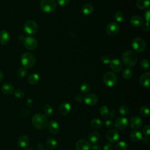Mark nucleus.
I'll return each instance as SVG.
<instances>
[{
  "label": "nucleus",
  "mask_w": 150,
  "mask_h": 150,
  "mask_svg": "<svg viewBox=\"0 0 150 150\" xmlns=\"http://www.w3.org/2000/svg\"><path fill=\"white\" fill-rule=\"evenodd\" d=\"M48 119L47 117L41 113L35 114L32 118V123L33 127L39 129H43L48 125Z\"/></svg>",
  "instance_id": "nucleus-1"
},
{
  "label": "nucleus",
  "mask_w": 150,
  "mask_h": 150,
  "mask_svg": "<svg viewBox=\"0 0 150 150\" xmlns=\"http://www.w3.org/2000/svg\"><path fill=\"white\" fill-rule=\"evenodd\" d=\"M121 60L122 63L127 67H131L137 62L138 57L135 52L131 50H127L122 54Z\"/></svg>",
  "instance_id": "nucleus-2"
},
{
  "label": "nucleus",
  "mask_w": 150,
  "mask_h": 150,
  "mask_svg": "<svg viewBox=\"0 0 150 150\" xmlns=\"http://www.w3.org/2000/svg\"><path fill=\"white\" fill-rule=\"evenodd\" d=\"M21 61L23 67L26 69H30L35 65V57L29 52L24 53L21 58Z\"/></svg>",
  "instance_id": "nucleus-3"
},
{
  "label": "nucleus",
  "mask_w": 150,
  "mask_h": 150,
  "mask_svg": "<svg viewBox=\"0 0 150 150\" xmlns=\"http://www.w3.org/2000/svg\"><path fill=\"white\" fill-rule=\"evenodd\" d=\"M41 9L45 13H50L54 11L56 8L55 0H42L40 3Z\"/></svg>",
  "instance_id": "nucleus-4"
},
{
  "label": "nucleus",
  "mask_w": 150,
  "mask_h": 150,
  "mask_svg": "<svg viewBox=\"0 0 150 150\" xmlns=\"http://www.w3.org/2000/svg\"><path fill=\"white\" fill-rule=\"evenodd\" d=\"M103 79L104 83L110 87L114 86L117 84L118 80L117 75L112 71H108L105 73Z\"/></svg>",
  "instance_id": "nucleus-5"
},
{
  "label": "nucleus",
  "mask_w": 150,
  "mask_h": 150,
  "mask_svg": "<svg viewBox=\"0 0 150 150\" xmlns=\"http://www.w3.org/2000/svg\"><path fill=\"white\" fill-rule=\"evenodd\" d=\"M23 29L28 34L33 35L38 32L39 27L38 23L35 21L29 20L25 23Z\"/></svg>",
  "instance_id": "nucleus-6"
},
{
  "label": "nucleus",
  "mask_w": 150,
  "mask_h": 150,
  "mask_svg": "<svg viewBox=\"0 0 150 150\" xmlns=\"http://www.w3.org/2000/svg\"><path fill=\"white\" fill-rule=\"evenodd\" d=\"M23 45L28 50H35L38 45L37 40L33 36H28L23 40Z\"/></svg>",
  "instance_id": "nucleus-7"
},
{
  "label": "nucleus",
  "mask_w": 150,
  "mask_h": 150,
  "mask_svg": "<svg viewBox=\"0 0 150 150\" xmlns=\"http://www.w3.org/2000/svg\"><path fill=\"white\" fill-rule=\"evenodd\" d=\"M132 48L138 52H143L146 48V42L141 38H135L132 42Z\"/></svg>",
  "instance_id": "nucleus-8"
},
{
  "label": "nucleus",
  "mask_w": 150,
  "mask_h": 150,
  "mask_svg": "<svg viewBox=\"0 0 150 150\" xmlns=\"http://www.w3.org/2000/svg\"><path fill=\"white\" fill-rule=\"evenodd\" d=\"M106 137L110 143H115L120 137L119 132L114 129H110L106 134Z\"/></svg>",
  "instance_id": "nucleus-9"
},
{
  "label": "nucleus",
  "mask_w": 150,
  "mask_h": 150,
  "mask_svg": "<svg viewBox=\"0 0 150 150\" xmlns=\"http://www.w3.org/2000/svg\"><path fill=\"white\" fill-rule=\"evenodd\" d=\"M128 125V120L125 117H119L118 118L115 122H114V127L120 130H122L125 129L127 127Z\"/></svg>",
  "instance_id": "nucleus-10"
},
{
  "label": "nucleus",
  "mask_w": 150,
  "mask_h": 150,
  "mask_svg": "<svg viewBox=\"0 0 150 150\" xmlns=\"http://www.w3.org/2000/svg\"><path fill=\"white\" fill-rule=\"evenodd\" d=\"M83 100L87 105L92 106L97 103L98 97L94 94H87L84 97H83Z\"/></svg>",
  "instance_id": "nucleus-11"
},
{
  "label": "nucleus",
  "mask_w": 150,
  "mask_h": 150,
  "mask_svg": "<svg viewBox=\"0 0 150 150\" xmlns=\"http://www.w3.org/2000/svg\"><path fill=\"white\" fill-rule=\"evenodd\" d=\"M109 64L111 70L115 73L120 72L122 69V62L118 59H113L112 60H111Z\"/></svg>",
  "instance_id": "nucleus-12"
},
{
  "label": "nucleus",
  "mask_w": 150,
  "mask_h": 150,
  "mask_svg": "<svg viewBox=\"0 0 150 150\" xmlns=\"http://www.w3.org/2000/svg\"><path fill=\"white\" fill-rule=\"evenodd\" d=\"M120 30V26L116 22H111L106 27L107 32L110 35L117 34Z\"/></svg>",
  "instance_id": "nucleus-13"
},
{
  "label": "nucleus",
  "mask_w": 150,
  "mask_h": 150,
  "mask_svg": "<svg viewBox=\"0 0 150 150\" xmlns=\"http://www.w3.org/2000/svg\"><path fill=\"white\" fill-rule=\"evenodd\" d=\"M142 120L138 116L133 117L129 121V126L132 129H137L142 125Z\"/></svg>",
  "instance_id": "nucleus-14"
},
{
  "label": "nucleus",
  "mask_w": 150,
  "mask_h": 150,
  "mask_svg": "<svg viewBox=\"0 0 150 150\" xmlns=\"http://www.w3.org/2000/svg\"><path fill=\"white\" fill-rule=\"evenodd\" d=\"M76 148L77 150H90L91 145L88 141L85 139H80L76 142Z\"/></svg>",
  "instance_id": "nucleus-15"
},
{
  "label": "nucleus",
  "mask_w": 150,
  "mask_h": 150,
  "mask_svg": "<svg viewBox=\"0 0 150 150\" xmlns=\"http://www.w3.org/2000/svg\"><path fill=\"white\" fill-rule=\"evenodd\" d=\"M140 84L146 88H148L150 86V73L146 72L142 74L139 78Z\"/></svg>",
  "instance_id": "nucleus-16"
},
{
  "label": "nucleus",
  "mask_w": 150,
  "mask_h": 150,
  "mask_svg": "<svg viewBox=\"0 0 150 150\" xmlns=\"http://www.w3.org/2000/svg\"><path fill=\"white\" fill-rule=\"evenodd\" d=\"M59 110L62 115H66L69 114L71 111V105L69 103L64 102L60 105Z\"/></svg>",
  "instance_id": "nucleus-17"
},
{
  "label": "nucleus",
  "mask_w": 150,
  "mask_h": 150,
  "mask_svg": "<svg viewBox=\"0 0 150 150\" xmlns=\"http://www.w3.org/2000/svg\"><path fill=\"white\" fill-rule=\"evenodd\" d=\"M48 128L50 132L53 134L58 133L60 127L58 122L55 120H51L48 122Z\"/></svg>",
  "instance_id": "nucleus-18"
},
{
  "label": "nucleus",
  "mask_w": 150,
  "mask_h": 150,
  "mask_svg": "<svg viewBox=\"0 0 150 150\" xmlns=\"http://www.w3.org/2000/svg\"><path fill=\"white\" fill-rule=\"evenodd\" d=\"M10 35L8 32L5 30L0 31V43L1 45H5L8 43L10 40Z\"/></svg>",
  "instance_id": "nucleus-19"
},
{
  "label": "nucleus",
  "mask_w": 150,
  "mask_h": 150,
  "mask_svg": "<svg viewBox=\"0 0 150 150\" xmlns=\"http://www.w3.org/2000/svg\"><path fill=\"white\" fill-rule=\"evenodd\" d=\"M2 93L6 95H11L14 91V87L10 83H5L2 84L1 87Z\"/></svg>",
  "instance_id": "nucleus-20"
},
{
  "label": "nucleus",
  "mask_w": 150,
  "mask_h": 150,
  "mask_svg": "<svg viewBox=\"0 0 150 150\" xmlns=\"http://www.w3.org/2000/svg\"><path fill=\"white\" fill-rule=\"evenodd\" d=\"M130 23L134 27H139L142 25L143 19L138 15H134L130 19Z\"/></svg>",
  "instance_id": "nucleus-21"
},
{
  "label": "nucleus",
  "mask_w": 150,
  "mask_h": 150,
  "mask_svg": "<svg viewBox=\"0 0 150 150\" xmlns=\"http://www.w3.org/2000/svg\"><path fill=\"white\" fill-rule=\"evenodd\" d=\"M29 144V138L26 135H23L19 137L18 141V145L20 148H26Z\"/></svg>",
  "instance_id": "nucleus-22"
},
{
  "label": "nucleus",
  "mask_w": 150,
  "mask_h": 150,
  "mask_svg": "<svg viewBox=\"0 0 150 150\" xmlns=\"http://www.w3.org/2000/svg\"><path fill=\"white\" fill-rule=\"evenodd\" d=\"M142 134L139 130H134L129 134V138L133 142H138L141 140Z\"/></svg>",
  "instance_id": "nucleus-23"
},
{
  "label": "nucleus",
  "mask_w": 150,
  "mask_h": 150,
  "mask_svg": "<svg viewBox=\"0 0 150 150\" xmlns=\"http://www.w3.org/2000/svg\"><path fill=\"white\" fill-rule=\"evenodd\" d=\"M100 139V134L97 131H92L88 136V139L91 144H96Z\"/></svg>",
  "instance_id": "nucleus-24"
},
{
  "label": "nucleus",
  "mask_w": 150,
  "mask_h": 150,
  "mask_svg": "<svg viewBox=\"0 0 150 150\" xmlns=\"http://www.w3.org/2000/svg\"><path fill=\"white\" fill-rule=\"evenodd\" d=\"M150 0H137L136 5L139 9H145L149 7Z\"/></svg>",
  "instance_id": "nucleus-25"
},
{
  "label": "nucleus",
  "mask_w": 150,
  "mask_h": 150,
  "mask_svg": "<svg viewBox=\"0 0 150 150\" xmlns=\"http://www.w3.org/2000/svg\"><path fill=\"white\" fill-rule=\"evenodd\" d=\"M81 11L83 14L86 15H89L93 12L94 8L91 4H86L83 6Z\"/></svg>",
  "instance_id": "nucleus-26"
},
{
  "label": "nucleus",
  "mask_w": 150,
  "mask_h": 150,
  "mask_svg": "<svg viewBox=\"0 0 150 150\" xmlns=\"http://www.w3.org/2000/svg\"><path fill=\"white\" fill-rule=\"evenodd\" d=\"M28 83L31 85H35L39 81V76L37 73H32L31 74L28 79Z\"/></svg>",
  "instance_id": "nucleus-27"
},
{
  "label": "nucleus",
  "mask_w": 150,
  "mask_h": 150,
  "mask_svg": "<svg viewBox=\"0 0 150 150\" xmlns=\"http://www.w3.org/2000/svg\"><path fill=\"white\" fill-rule=\"evenodd\" d=\"M90 125L91 126L96 129L100 128L103 125V122L102 121L97 118H93L90 121Z\"/></svg>",
  "instance_id": "nucleus-28"
},
{
  "label": "nucleus",
  "mask_w": 150,
  "mask_h": 150,
  "mask_svg": "<svg viewBox=\"0 0 150 150\" xmlns=\"http://www.w3.org/2000/svg\"><path fill=\"white\" fill-rule=\"evenodd\" d=\"M57 142L56 140L52 138H50L47 139L46 142V146L50 149H55L57 147Z\"/></svg>",
  "instance_id": "nucleus-29"
},
{
  "label": "nucleus",
  "mask_w": 150,
  "mask_h": 150,
  "mask_svg": "<svg viewBox=\"0 0 150 150\" xmlns=\"http://www.w3.org/2000/svg\"><path fill=\"white\" fill-rule=\"evenodd\" d=\"M122 75L125 79H129L132 76V70L130 67H126L123 70Z\"/></svg>",
  "instance_id": "nucleus-30"
},
{
  "label": "nucleus",
  "mask_w": 150,
  "mask_h": 150,
  "mask_svg": "<svg viewBox=\"0 0 150 150\" xmlns=\"http://www.w3.org/2000/svg\"><path fill=\"white\" fill-rule=\"evenodd\" d=\"M139 112L144 117H148L150 115V111L148 107L144 105L139 108Z\"/></svg>",
  "instance_id": "nucleus-31"
},
{
  "label": "nucleus",
  "mask_w": 150,
  "mask_h": 150,
  "mask_svg": "<svg viewBox=\"0 0 150 150\" xmlns=\"http://www.w3.org/2000/svg\"><path fill=\"white\" fill-rule=\"evenodd\" d=\"M115 149L116 150H127L128 145L125 142L121 141L115 144Z\"/></svg>",
  "instance_id": "nucleus-32"
},
{
  "label": "nucleus",
  "mask_w": 150,
  "mask_h": 150,
  "mask_svg": "<svg viewBox=\"0 0 150 150\" xmlns=\"http://www.w3.org/2000/svg\"><path fill=\"white\" fill-rule=\"evenodd\" d=\"M80 92L83 94H87L90 90V86L87 83H83L80 87Z\"/></svg>",
  "instance_id": "nucleus-33"
},
{
  "label": "nucleus",
  "mask_w": 150,
  "mask_h": 150,
  "mask_svg": "<svg viewBox=\"0 0 150 150\" xmlns=\"http://www.w3.org/2000/svg\"><path fill=\"white\" fill-rule=\"evenodd\" d=\"M53 108L49 104H46L43 107V112L46 116H50L53 113Z\"/></svg>",
  "instance_id": "nucleus-34"
},
{
  "label": "nucleus",
  "mask_w": 150,
  "mask_h": 150,
  "mask_svg": "<svg viewBox=\"0 0 150 150\" xmlns=\"http://www.w3.org/2000/svg\"><path fill=\"white\" fill-rule=\"evenodd\" d=\"M141 67L145 70H148L149 69V62L146 59H143L140 62Z\"/></svg>",
  "instance_id": "nucleus-35"
},
{
  "label": "nucleus",
  "mask_w": 150,
  "mask_h": 150,
  "mask_svg": "<svg viewBox=\"0 0 150 150\" xmlns=\"http://www.w3.org/2000/svg\"><path fill=\"white\" fill-rule=\"evenodd\" d=\"M114 18L115 20L116 21H117L118 22H121L124 21V15L123 14V13H122L120 11H118L116 12L115 15H114Z\"/></svg>",
  "instance_id": "nucleus-36"
},
{
  "label": "nucleus",
  "mask_w": 150,
  "mask_h": 150,
  "mask_svg": "<svg viewBox=\"0 0 150 150\" xmlns=\"http://www.w3.org/2000/svg\"><path fill=\"white\" fill-rule=\"evenodd\" d=\"M27 73H28L27 69L25 67H21L18 70L17 72V76L19 78H24L27 75Z\"/></svg>",
  "instance_id": "nucleus-37"
},
{
  "label": "nucleus",
  "mask_w": 150,
  "mask_h": 150,
  "mask_svg": "<svg viewBox=\"0 0 150 150\" xmlns=\"http://www.w3.org/2000/svg\"><path fill=\"white\" fill-rule=\"evenodd\" d=\"M118 110H119V112H120V114H121L122 115H127L128 114V112H129L128 108L125 105H120L119 107Z\"/></svg>",
  "instance_id": "nucleus-38"
},
{
  "label": "nucleus",
  "mask_w": 150,
  "mask_h": 150,
  "mask_svg": "<svg viewBox=\"0 0 150 150\" xmlns=\"http://www.w3.org/2000/svg\"><path fill=\"white\" fill-rule=\"evenodd\" d=\"M98 111H100V113L101 114V115L103 117H105V116L107 115V114H108V112L109 111V110L108 109L107 107H106V106H102V107L99 108Z\"/></svg>",
  "instance_id": "nucleus-39"
},
{
  "label": "nucleus",
  "mask_w": 150,
  "mask_h": 150,
  "mask_svg": "<svg viewBox=\"0 0 150 150\" xmlns=\"http://www.w3.org/2000/svg\"><path fill=\"white\" fill-rule=\"evenodd\" d=\"M13 92H14V95L16 98H22L24 97L25 93H24L23 91L21 89H17V90H15Z\"/></svg>",
  "instance_id": "nucleus-40"
},
{
  "label": "nucleus",
  "mask_w": 150,
  "mask_h": 150,
  "mask_svg": "<svg viewBox=\"0 0 150 150\" xmlns=\"http://www.w3.org/2000/svg\"><path fill=\"white\" fill-rule=\"evenodd\" d=\"M101 61L103 63L107 64H109L110 63L111 59H110V57L109 56L105 54L101 57Z\"/></svg>",
  "instance_id": "nucleus-41"
},
{
  "label": "nucleus",
  "mask_w": 150,
  "mask_h": 150,
  "mask_svg": "<svg viewBox=\"0 0 150 150\" xmlns=\"http://www.w3.org/2000/svg\"><path fill=\"white\" fill-rule=\"evenodd\" d=\"M142 133L144 135L148 137L150 134V127L149 125H146L142 128Z\"/></svg>",
  "instance_id": "nucleus-42"
},
{
  "label": "nucleus",
  "mask_w": 150,
  "mask_h": 150,
  "mask_svg": "<svg viewBox=\"0 0 150 150\" xmlns=\"http://www.w3.org/2000/svg\"><path fill=\"white\" fill-rule=\"evenodd\" d=\"M104 125L108 128H112L114 125V123L112 121H111L110 120H108L105 121Z\"/></svg>",
  "instance_id": "nucleus-43"
},
{
  "label": "nucleus",
  "mask_w": 150,
  "mask_h": 150,
  "mask_svg": "<svg viewBox=\"0 0 150 150\" xmlns=\"http://www.w3.org/2000/svg\"><path fill=\"white\" fill-rule=\"evenodd\" d=\"M70 0H57L58 4L62 7L67 6L69 3Z\"/></svg>",
  "instance_id": "nucleus-44"
},
{
  "label": "nucleus",
  "mask_w": 150,
  "mask_h": 150,
  "mask_svg": "<svg viewBox=\"0 0 150 150\" xmlns=\"http://www.w3.org/2000/svg\"><path fill=\"white\" fill-rule=\"evenodd\" d=\"M103 149H104V150H112L113 146H112L111 143L107 142V143L105 144V145H104Z\"/></svg>",
  "instance_id": "nucleus-45"
},
{
  "label": "nucleus",
  "mask_w": 150,
  "mask_h": 150,
  "mask_svg": "<svg viewBox=\"0 0 150 150\" xmlns=\"http://www.w3.org/2000/svg\"><path fill=\"white\" fill-rule=\"evenodd\" d=\"M115 115V112L114 111H111V110H109L108 114H107V115L105 116V118H112L114 117Z\"/></svg>",
  "instance_id": "nucleus-46"
},
{
  "label": "nucleus",
  "mask_w": 150,
  "mask_h": 150,
  "mask_svg": "<svg viewBox=\"0 0 150 150\" xmlns=\"http://www.w3.org/2000/svg\"><path fill=\"white\" fill-rule=\"evenodd\" d=\"M144 18L146 20V22H149V9H148L144 13Z\"/></svg>",
  "instance_id": "nucleus-47"
},
{
  "label": "nucleus",
  "mask_w": 150,
  "mask_h": 150,
  "mask_svg": "<svg viewBox=\"0 0 150 150\" xmlns=\"http://www.w3.org/2000/svg\"><path fill=\"white\" fill-rule=\"evenodd\" d=\"M142 29L144 31L148 32L149 30V22L145 23L142 26Z\"/></svg>",
  "instance_id": "nucleus-48"
},
{
  "label": "nucleus",
  "mask_w": 150,
  "mask_h": 150,
  "mask_svg": "<svg viewBox=\"0 0 150 150\" xmlns=\"http://www.w3.org/2000/svg\"><path fill=\"white\" fill-rule=\"evenodd\" d=\"M75 100L77 101V102H81L83 100V97L81 95L78 94L75 97Z\"/></svg>",
  "instance_id": "nucleus-49"
},
{
  "label": "nucleus",
  "mask_w": 150,
  "mask_h": 150,
  "mask_svg": "<svg viewBox=\"0 0 150 150\" xmlns=\"http://www.w3.org/2000/svg\"><path fill=\"white\" fill-rule=\"evenodd\" d=\"M90 149L91 150H101L100 146L98 145H93L91 147Z\"/></svg>",
  "instance_id": "nucleus-50"
},
{
  "label": "nucleus",
  "mask_w": 150,
  "mask_h": 150,
  "mask_svg": "<svg viewBox=\"0 0 150 150\" xmlns=\"http://www.w3.org/2000/svg\"><path fill=\"white\" fill-rule=\"evenodd\" d=\"M148 141L149 139H148V138L146 137H142V139H141V141L142 142V143L144 144H146L148 142Z\"/></svg>",
  "instance_id": "nucleus-51"
},
{
  "label": "nucleus",
  "mask_w": 150,
  "mask_h": 150,
  "mask_svg": "<svg viewBox=\"0 0 150 150\" xmlns=\"http://www.w3.org/2000/svg\"><path fill=\"white\" fill-rule=\"evenodd\" d=\"M38 148H39V149H40V150L44 149V148H43V145L42 144H39L38 145Z\"/></svg>",
  "instance_id": "nucleus-52"
},
{
  "label": "nucleus",
  "mask_w": 150,
  "mask_h": 150,
  "mask_svg": "<svg viewBox=\"0 0 150 150\" xmlns=\"http://www.w3.org/2000/svg\"><path fill=\"white\" fill-rule=\"evenodd\" d=\"M4 77V74L1 70H0V82L2 81Z\"/></svg>",
  "instance_id": "nucleus-53"
},
{
  "label": "nucleus",
  "mask_w": 150,
  "mask_h": 150,
  "mask_svg": "<svg viewBox=\"0 0 150 150\" xmlns=\"http://www.w3.org/2000/svg\"><path fill=\"white\" fill-rule=\"evenodd\" d=\"M23 150H33V149L32 148H25V149H23Z\"/></svg>",
  "instance_id": "nucleus-54"
},
{
  "label": "nucleus",
  "mask_w": 150,
  "mask_h": 150,
  "mask_svg": "<svg viewBox=\"0 0 150 150\" xmlns=\"http://www.w3.org/2000/svg\"><path fill=\"white\" fill-rule=\"evenodd\" d=\"M42 150H47V149H42Z\"/></svg>",
  "instance_id": "nucleus-55"
}]
</instances>
